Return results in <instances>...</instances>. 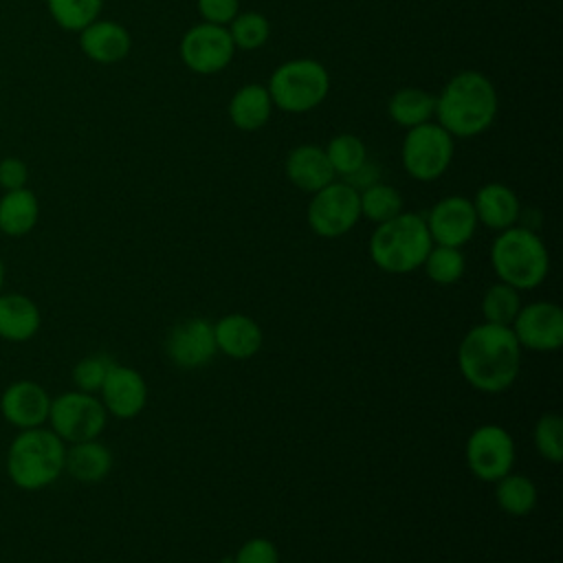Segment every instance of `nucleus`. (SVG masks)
Here are the masks:
<instances>
[{"instance_id": "11", "label": "nucleus", "mask_w": 563, "mask_h": 563, "mask_svg": "<svg viewBox=\"0 0 563 563\" xmlns=\"http://www.w3.org/2000/svg\"><path fill=\"white\" fill-rule=\"evenodd\" d=\"M180 62L196 75H216L224 70L235 55L227 26L198 22L187 29L178 44Z\"/></svg>"}, {"instance_id": "5", "label": "nucleus", "mask_w": 563, "mask_h": 563, "mask_svg": "<svg viewBox=\"0 0 563 563\" xmlns=\"http://www.w3.org/2000/svg\"><path fill=\"white\" fill-rule=\"evenodd\" d=\"M490 264L499 282L515 290H530L548 277L550 253L534 229L512 224L497 231L490 244Z\"/></svg>"}, {"instance_id": "1", "label": "nucleus", "mask_w": 563, "mask_h": 563, "mask_svg": "<svg viewBox=\"0 0 563 563\" xmlns=\"http://www.w3.org/2000/svg\"><path fill=\"white\" fill-rule=\"evenodd\" d=\"M457 367L462 378L477 391H506L521 367V345L508 325H473L457 345Z\"/></svg>"}, {"instance_id": "7", "label": "nucleus", "mask_w": 563, "mask_h": 563, "mask_svg": "<svg viewBox=\"0 0 563 563\" xmlns=\"http://www.w3.org/2000/svg\"><path fill=\"white\" fill-rule=\"evenodd\" d=\"M455 139L435 121L409 128L400 147L405 172L420 183L438 180L451 165Z\"/></svg>"}, {"instance_id": "13", "label": "nucleus", "mask_w": 563, "mask_h": 563, "mask_svg": "<svg viewBox=\"0 0 563 563\" xmlns=\"http://www.w3.org/2000/svg\"><path fill=\"white\" fill-rule=\"evenodd\" d=\"M167 358L183 369H198L216 356L213 323L205 317H187L178 321L165 339Z\"/></svg>"}, {"instance_id": "34", "label": "nucleus", "mask_w": 563, "mask_h": 563, "mask_svg": "<svg viewBox=\"0 0 563 563\" xmlns=\"http://www.w3.org/2000/svg\"><path fill=\"white\" fill-rule=\"evenodd\" d=\"M117 361L108 354H90V356H84L81 361L75 363L73 367V383L79 391H88V394H95L101 389V383L106 378V374L110 372V367L114 365Z\"/></svg>"}, {"instance_id": "37", "label": "nucleus", "mask_w": 563, "mask_h": 563, "mask_svg": "<svg viewBox=\"0 0 563 563\" xmlns=\"http://www.w3.org/2000/svg\"><path fill=\"white\" fill-rule=\"evenodd\" d=\"M29 167L20 156H0V187L4 191L26 187Z\"/></svg>"}, {"instance_id": "23", "label": "nucleus", "mask_w": 563, "mask_h": 563, "mask_svg": "<svg viewBox=\"0 0 563 563\" xmlns=\"http://www.w3.org/2000/svg\"><path fill=\"white\" fill-rule=\"evenodd\" d=\"M110 468H112V453L103 442H99V438L75 442L66 449L64 471L81 484L101 482L110 473Z\"/></svg>"}, {"instance_id": "15", "label": "nucleus", "mask_w": 563, "mask_h": 563, "mask_svg": "<svg viewBox=\"0 0 563 563\" xmlns=\"http://www.w3.org/2000/svg\"><path fill=\"white\" fill-rule=\"evenodd\" d=\"M101 402L119 420L136 418L147 405V385L139 369L114 363L101 383Z\"/></svg>"}, {"instance_id": "18", "label": "nucleus", "mask_w": 563, "mask_h": 563, "mask_svg": "<svg viewBox=\"0 0 563 563\" xmlns=\"http://www.w3.org/2000/svg\"><path fill=\"white\" fill-rule=\"evenodd\" d=\"M284 172L286 178L306 194H314L336 180L325 150L314 143H301L292 147L284 161Z\"/></svg>"}, {"instance_id": "14", "label": "nucleus", "mask_w": 563, "mask_h": 563, "mask_svg": "<svg viewBox=\"0 0 563 563\" xmlns=\"http://www.w3.org/2000/svg\"><path fill=\"white\" fill-rule=\"evenodd\" d=\"M427 229L433 244L462 249L477 231V216L473 209V200L466 196H446L438 200L427 218Z\"/></svg>"}, {"instance_id": "30", "label": "nucleus", "mask_w": 563, "mask_h": 563, "mask_svg": "<svg viewBox=\"0 0 563 563\" xmlns=\"http://www.w3.org/2000/svg\"><path fill=\"white\" fill-rule=\"evenodd\" d=\"M227 31L235 51H257L271 37V24L260 11H240L227 24Z\"/></svg>"}, {"instance_id": "4", "label": "nucleus", "mask_w": 563, "mask_h": 563, "mask_svg": "<svg viewBox=\"0 0 563 563\" xmlns=\"http://www.w3.org/2000/svg\"><path fill=\"white\" fill-rule=\"evenodd\" d=\"M66 442L51 429H22L9 444L7 473L22 490H42L64 473Z\"/></svg>"}, {"instance_id": "21", "label": "nucleus", "mask_w": 563, "mask_h": 563, "mask_svg": "<svg viewBox=\"0 0 563 563\" xmlns=\"http://www.w3.org/2000/svg\"><path fill=\"white\" fill-rule=\"evenodd\" d=\"M42 312L37 303L22 292H0V339L24 343L40 332Z\"/></svg>"}, {"instance_id": "39", "label": "nucleus", "mask_w": 563, "mask_h": 563, "mask_svg": "<svg viewBox=\"0 0 563 563\" xmlns=\"http://www.w3.org/2000/svg\"><path fill=\"white\" fill-rule=\"evenodd\" d=\"M2 286H4V262L0 257V292H2Z\"/></svg>"}, {"instance_id": "9", "label": "nucleus", "mask_w": 563, "mask_h": 563, "mask_svg": "<svg viewBox=\"0 0 563 563\" xmlns=\"http://www.w3.org/2000/svg\"><path fill=\"white\" fill-rule=\"evenodd\" d=\"M306 220L310 231L325 240L350 233L361 220L358 191L345 180H332L312 194L306 209Z\"/></svg>"}, {"instance_id": "33", "label": "nucleus", "mask_w": 563, "mask_h": 563, "mask_svg": "<svg viewBox=\"0 0 563 563\" xmlns=\"http://www.w3.org/2000/svg\"><path fill=\"white\" fill-rule=\"evenodd\" d=\"M532 440H534L537 453L543 460L559 464L563 460V420H561V416L554 411L543 413L534 422Z\"/></svg>"}, {"instance_id": "8", "label": "nucleus", "mask_w": 563, "mask_h": 563, "mask_svg": "<svg viewBox=\"0 0 563 563\" xmlns=\"http://www.w3.org/2000/svg\"><path fill=\"white\" fill-rule=\"evenodd\" d=\"M46 422H51V431H55L64 442L75 444L99 438L106 429L108 411L95 394L73 389L51 398Z\"/></svg>"}, {"instance_id": "29", "label": "nucleus", "mask_w": 563, "mask_h": 563, "mask_svg": "<svg viewBox=\"0 0 563 563\" xmlns=\"http://www.w3.org/2000/svg\"><path fill=\"white\" fill-rule=\"evenodd\" d=\"M323 150L334 169V176H339L341 180L352 176L367 161V147L363 139L350 132L332 136Z\"/></svg>"}, {"instance_id": "17", "label": "nucleus", "mask_w": 563, "mask_h": 563, "mask_svg": "<svg viewBox=\"0 0 563 563\" xmlns=\"http://www.w3.org/2000/svg\"><path fill=\"white\" fill-rule=\"evenodd\" d=\"M77 44L90 62L110 66L123 62L130 55L132 35L121 22L97 18L77 33Z\"/></svg>"}, {"instance_id": "6", "label": "nucleus", "mask_w": 563, "mask_h": 563, "mask_svg": "<svg viewBox=\"0 0 563 563\" xmlns=\"http://www.w3.org/2000/svg\"><path fill=\"white\" fill-rule=\"evenodd\" d=\"M273 106L288 114H306L319 108L330 92L328 68L310 57L279 64L266 84Z\"/></svg>"}, {"instance_id": "24", "label": "nucleus", "mask_w": 563, "mask_h": 563, "mask_svg": "<svg viewBox=\"0 0 563 563\" xmlns=\"http://www.w3.org/2000/svg\"><path fill=\"white\" fill-rule=\"evenodd\" d=\"M40 220V200L33 189L20 187L0 196V233L7 238L29 235Z\"/></svg>"}, {"instance_id": "35", "label": "nucleus", "mask_w": 563, "mask_h": 563, "mask_svg": "<svg viewBox=\"0 0 563 563\" xmlns=\"http://www.w3.org/2000/svg\"><path fill=\"white\" fill-rule=\"evenodd\" d=\"M231 563H279V550L271 539L253 537L240 545Z\"/></svg>"}, {"instance_id": "38", "label": "nucleus", "mask_w": 563, "mask_h": 563, "mask_svg": "<svg viewBox=\"0 0 563 563\" xmlns=\"http://www.w3.org/2000/svg\"><path fill=\"white\" fill-rule=\"evenodd\" d=\"M378 176H380L378 167H376L374 163L365 161L352 176H347V178H343V180H345L347 185H352L356 191H361V189H365V187L378 183Z\"/></svg>"}, {"instance_id": "28", "label": "nucleus", "mask_w": 563, "mask_h": 563, "mask_svg": "<svg viewBox=\"0 0 563 563\" xmlns=\"http://www.w3.org/2000/svg\"><path fill=\"white\" fill-rule=\"evenodd\" d=\"M361 202V218H367L374 224H380L385 220H391L402 209V194L387 183H374L358 191Z\"/></svg>"}, {"instance_id": "31", "label": "nucleus", "mask_w": 563, "mask_h": 563, "mask_svg": "<svg viewBox=\"0 0 563 563\" xmlns=\"http://www.w3.org/2000/svg\"><path fill=\"white\" fill-rule=\"evenodd\" d=\"M424 273L431 282L449 286L462 279L464 271H466V260L462 249L455 246H442V244H433L422 262Z\"/></svg>"}, {"instance_id": "16", "label": "nucleus", "mask_w": 563, "mask_h": 563, "mask_svg": "<svg viewBox=\"0 0 563 563\" xmlns=\"http://www.w3.org/2000/svg\"><path fill=\"white\" fill-rule=\"evenodd\" d=\"M51 396L48 391L29 378L13 380L0 396V413L15 429L42 427L48 420Z\"/></svg>"}, {"instance_id": "3", "label": "nucleus", "mask_w": 563, "mask_h": 563, "mask_svg": "<svg viewBox=\"0 0 563 563\" xmlns=\"http://www.w3.org/2000/svg\"><path fill=\"white\" fill-rule=\"evenodd\" d=\"M433 246L427 222L420 213L400 211L391 220L376 224L369 235V260L385 273L405 275L422 266Z\"/></svg>"}, {"instance_id": "32", "label": "nucleus", "mask_w": 563, "mask_h": 563, "mask_svg": "<svg viewBox=\"0 0 563 563\" xmlns=\"http://www.w3.org/2000/svg\"><path fill=\"white\" fill-rule=\"evenodd\" d=\"M519 308H521L519 290H515L512 286H508L504 282L488 286L482 297V314H484V321H488V323L510 328Z\"/></svg>"}, {"instance_id": "27", "label": "nucleus", "mask_w": 563, "mask_h": 563, "mask_svg": "<svg viewBox=\"0 0 563 563\" xmlns=\"http://www.w3.org/2000/svg\"><path fill=\"white\" fill-rule=\"evenodd\" d=\"M44 4L51 20L68 33H79L103 11V0H44Z\"/></svg>"}, {"instance_id": "20", "label": "nucleus", "mask_w": 563, "mask_h": 563, "mask_svg": "<svg viewBox=\"0 0 563 563\" xmlns=\"http://www.w3.org/2000/svg\"><path fill=\"white\" fill-rule=\"evenodd\" d=\"M473 209H475L477 222L493 231H504L517 224L521 216V205L517 194L504 183L482 185L473 198Z\"/></svg>"}, {"instance_id": "22", "label": "nucleus", "mask_w": 563, "mask_h": 563, "mask_svg": "<svg viewBox=\"0 0 563 563\" xmlns=\"http://www.w3.org/2000/svg\"><path fill=\"white\" fill-rule=\"evenodd\" d=\"M275 106L264 84H244L240 86L227 106L229 121L242 132H257L262 130L273 114Z\"/></svg>"}, {"instance_id": "12", "label": "nucleus", "mask_w": 563, "mask_h": 563, "mask_svg": "<svg viewBox=\"0 0 563 563\" xmlns=\"http://www.w3.org/2000/svg\"><path fill=\"white\" fill-rule=\"evenodd\" d=\"M510 330L521 350L554 352L563 345V310L545 299L521 303Z\"/></svg>"}, {"instance_id": "25", "label": "nucleus", "mask_w": 563, "mask_h": 563, "mask_svg": "<svg viewBox=\"0 0 563 563\" xmlns=\"http://www.w3.org/2000/svg\"><path fill=\"white\" fill-rule=\"evenodd\" d=\"M387 114L396 125H400L405 130L416 128L427 121H433L435 95H431L429 90L416 88V86L400 88L389 97Z\"/></svg>"}, {"instance_id": "19", "label": "nucleus", "mask_w": 563, "mask_h": 563, "mask_svg": "<svg viewBox=\"0 0 563 563\" xmlns=\"http://www.w3.org/2000/svg\"><path fill=\"white\" fill-rule=\"evenodd\" d=\"M213 339L218 352L235 361H246L260 352L264 332L255 319L242 312H231L213 323Z\"/></svg>"}, {"instance_id": "36", "label": "nucleus", "mask_w": 563, "mask_h": 563, "mask_svg": "<svg viewBox=\"0 0 563 563\" xmlns=\"http://www.w3.org/2000/svg\"><path fill=\"white\" fill-rule=\"evenodd\" d=\"M202 22L227 26L240 13V0H196Z\"/></svg>"}, {"instance_id": "10", "label": "nucleus", "mask_w": 563, "mask_h": 563, "mask_svg": "<svg viewBox=\"0 0 563 563\" xmlns=\"http://www.w3.org/2000/svg\"><path fill=\"white\" fill-rule=\"evenodd\" d=\"M464 457L468 471L477 479L495 484L499 477L512 471L515 440L501 424H479L466 440Z\"/></svg>"}, {"instance_id": "2", "label": "nucleus", "mask_w": 563, "mask_h": 563, "mask_svg": "<svg viewBox=\"0 0 563 563\" xmlns=\"http://www.w3.org/2000/svg\"><path fill=\"white\" fill-rule=\"evenodd\" d=\"M497 110L495 84L479 70H460L435 95L433 119L453 139H471L495 123Z\"/></svg>"}, {"instance_id": "26", "label": "nucleus", "mask_w": 563, "mask_h": 563, "mask_svg": "<svg viewBox=\"0 0 563 563\" xmlns=\"http://www.w3.org/2000/svg\"><path fill=\"white\" fill-rule=\"evenodd\" d=\"M537 499V486L526 475L510 471L495 482V501L506 515L523 517L534 510Z\"/></svg>"}]
</instances>
